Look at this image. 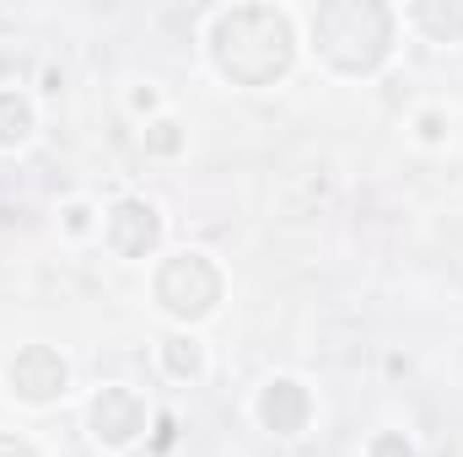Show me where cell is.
Segmentation results:
<instances>
[{"label":"cell","instance_id":"6da1fadb","mask_svg":"<svg viewBox=\"0 0 463 457\" xmlns=\"http://www.w3.org/2000/svg\"><path fill=\"white\" fill-rule=\"evenodd\" d=\"M211 49H216L222 76H232L237 87H269L275 76L291 70V54H297L286 11H269V5L227 11L211 33Z\"/></svg>","mask_w":463,"mask_h":457},{"label":"cell","instance_id":"7a4b0ae2","mask_svg":"<svg viewBox=\"0 0 463 457\" xmlns=\"http://www.w3.org/2000/svg\"><path fill=\"white\" fill-rule=\"evenodd\" d=\"M388 43H393V16L372 0H335V5H318L313 16V49L345 76L377 70Z\"/></svg>","mask_w":463,"mask_h":457},{"label":"cell","instance_id":"3957f363","mask_svg":"<svg viewBox=\"0 0 463 457\" xmlns=\"http://www.w3.org/2000/svg\"><path fill=\"white\" fill-rule=\"evenodd\" d=\"M156 302L173 318H205L222 302V269L205 253H178L156 269Z\"/></svg>","mask_w":463,"mask_h":457},{"label":"cell","instance_id":"277c9868","mask_svg":"<svg viewBox=\"0 0 463 457\" xmlns=\"http://www.w3.org/2000/svg\"><path fill=\"white\" fill-rule=\"evenodd\" d=\"M5 377H11V393L27 398V404H54V398L65 393V382H71L60 350H49V344H27V350L11 360Z\"/></svg>","mask_w":463,"mask_h":457},{"label":"cell","instance_id":"5b68a950","mask_svg":"<svg viewBox=\"0 0 463 457\" xmlns=\"http://www.w3.org/2000/svg\"><path fill=\"white\" fill-rule=\"evenodd\" d=\"M92 431H98V442H109V447L135 442V436L146 431V404H140V393H129V387H103V393L92 398Z\"/></svg>","mask_w":463,"mask_h":457},{"label":"cell","instance_id":"8992f818","mask_svg":"<svg viewBox=\"0 0 463 457\" xmlns=\"http://www.w3.org/2000/svg\"><path fill=\"white\" fill-rule=\"evenodd\" d=\"M156 237H162L156 205H146V200H118L114 210H109V247H114V253L146 258V253L156 247Z\"/></svg>","mask_w":463,"mask_h":457},{"label":"cell","instance_id":"52a82bcc","mask_svg":"<svg viewBox=\"0 0 463 457\" xmlns=\"http://www.w3.org/2000/svg\"><path fill=\"white\" fill-rule=\"evenodd\" d=\"M307 415H313V398H307V387L291 382V377L269 382L264 398H259V420H264V431H275V436H302V431H307Z\"/></svg>","mask_w":463,"mask_h":457},{"label":"cell","instance_id":"ba28073f","mask_svg":"<svg viewBox=\"0 0 463 457\" xmlns=\"http://www.w3.org/2000/svg\"><path fill=\"white\" fill-rule=\"evenodd\" d=\"M33 129V103L16 92H0V145H22Z\"/></svg>","mask_w":463,"mask_h":457},{"label":"cell","instance_id":"9c48e42d","mask_svg":"<svg viewBox=\"0 0 463 457\" xmlns=\"http://www.w3.org/2000/svg\"><path fill=\"white\" fill-rule=\"evenodd\" d=\"M410 16H415V22H420L437 43H453V38H463V5H448V11H442V5H415Z\"/></svg>","mask_w":463,"mask_h":457},{"label":"cell","instance_id":"30bf717a","mask_svg":"<svg viewBox=\"0 0 463 457\" xmlns=\"http://www.w3.org/2000/svg\"><path fill=\"white\" fill-rule=\"evenodd\" d=\"M162 360H167V371H173V377H200V366H205V360H200V344L184 340V334L162 344Z\"/></svg>","mask_w":463,"mask_h":457},{"label":"cell","instance_id":"8fae6325","mask_svg":"<svg viewBox=\"0 0 463 457\" xmlns=\"http://www.w3.org/2000/svg\"><path fill=\"white\" fill-rule=\"evenodd\" d=\"M146 151H151V156H178V151H184V129H178L173 118H156V124L146 129Z\"/></svg>","mask_w":463,"mask_h":457},{"label":"cell","instance_id":"7c38bea8","mask_svg":"<svg viewBox=\"0 0 463 457\" xmlns=\"http://www.w3.org/2000/svg\"><path fill=\"white\" fill-rule=\"evenodd\" d=\"M372 457H410V442H404L399 431H383V436L372 442Z\"/></svg>","mask_w":463,"mask_h":457},{"label":"cell","instance_id":"4fadbf2b","mask_svg":"<svg viewBox=\"0 0 463 457\" xmlns=\"http://www.w3.org/2000/svg\"><path fill=\"white\" fill-rule=\"evenodd\" d=\"M420 140H442V114H420Z\"/></svg>","mask_w":463,"mask_h":457},{"label":"cell","instance_id":"5bb4252c","mask_svg":"<svg viewBox=\"0 0 463 457\" xmlns=\"http://www.w3.org/2000/svg\"><path fill=\"white\" fill-rule=\"evenodd\" d=\"M87 216H92L87 205H71V210H65V227H71V231H87Z\"/></svg>","mask_w":463,"mask_h":457},{"label":"cell","instance_id":"9a60e30c","mask_svg":"<svg viewBox=\"0 0 463 457\" xmlns=\"http://www.w3.org/2000/svg\"><path fill=\"white\" fill-rule=\"evenodd\" d=\"M0 457H33V452H27L16 436H0Z\"/></svg>","mask_w":463,"mask_h":457},{"label":"cell","instance_id":"2e32d148","mask_svg":"<svg viewBox=\"0 0 463 457\" xmlns=\"http://www.w3.org/2000/svg\"><path fill=\"white\" fill-rule=\"evenodd\" d=\"M135 108H140V114H151V108H156V92H151V87H146V92H135Z\"/></svg>","mask_w":463,"mask_h":457}]
</instances>
